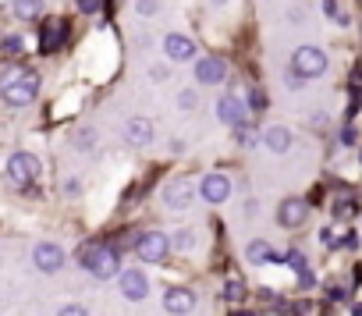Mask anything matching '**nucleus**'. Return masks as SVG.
<instances>
[{
  "instance_id": "1",
  "label": "nucleus",
  "mask_w": 362,
  "mask_h": 316,
  "mask_svg": "<svg viewBox=\"0 0 362 316\" xmlns=\"http://www.w3.org/2000/svg\"><path fill=\"white\" fill-rule=\"evenodd\" d=\"M40 96V75L36 71H15L0 82V100L8 107H29Z\"/></svg>"
},
{
  "instance_id": "2",
  "label": "nucleus",
  "mask_w": 362,
  "mask_h": 316,
  "mask_svg": "<svg viewBox=\"0 0 362 316\" xmlns=\"http://www.w3.org/2000/svg\"><path fill=\"white\" fill-rule=\"evenodd\" d=\"M78 263H82L93 277H100V281H110V277L121 274L117 252H114L110 245H86V249L78 252Z\"/></svg>"
},
{
  "instance_id": "3",
  "label": "nucleus",
  "mask_w": 362,
  "mask_h": 316,
  "mask_svg": "<svg viewBox=\"0 0 362 316\" xmlns=\"http://www.w3.org/2000/svg\"><path fill=\"white\" fill-rule=\"evenodd\" d=\"M8 178H11V185L29 189V185L40 178V160H36L33 153H11V160H8Z\"/></svg>"
},
{
  "instance_id": "4",
  "label": "nucleus",
  "mask_w": 362,
  "mask_h": 316,
  "mask_svg": "<svg viewBox=\"0 0 362 316\" xmlns=\"http://www.w3.org/2000/svg\"><path fill=\"white\" fill-rule=\"evenodd\" d=\"M291 68L302 75V78H320L327 71V54L320 47H298L295 57H291Z\"/></svg>"
},
{
  "instance_id": "5",
  "label": "nucleus",
  "mask_w": 362,
  "mask_h": 316,
  "mask_svg": "<svg viewBox=\"0 0 362 316\" xmlns=\"http://www.w3.org/2000/svg\"><path fill=\"white\" fill-rule=\"evenodd\" d=\"M135 252H139V259H146V263H163L167 252H170V238H167L163 231H146V235H139Z\"/></svg>"
},
{
  "instance_id": "6",
  "label": "nucleus",
  "mask_w": 362,
  "mask_h": 316,
  "mask_svg": "<svg viewBox=\"0 0 362 316\" xmlns=\"http://www.w3.org/2000/svg\"><path fill=\"white\" fill-rule=\"evenodd\" d=\"M245 114H249V103H245L238 93H228V96H221V100H217V117H221L224 124L238 128V124L245 121Z\"/></svg>"
},
{
  "instance_id": "7",
  "label": "nucleus",
  "mask_w": 362,
  "mask_h": 316,
  "mask_svg": "<svg viewBox=\"0 0 362 316\" xmlns=\"http://www.w3.org/2000/svg\"><path fill=\"white\" fill-rule=\"evenodd\" d=\"M199 196H203L210 206H221V203H228V196H231V182H228L224 175H206V178L199 182Z\"/></svg>"
},
{
  "instance_id": "8",
  "label": "nucleus",
  "mask_w": 362,
  "mask_h": 316,
  "mask_svg": "<svg viewBox=\"0 0 362 316\" xmlns=\"http://www.w3.org/2000/svg\"><path fill=\"white\" fill-rule=\"evenodd\" d=\"M33 263H36L40 270L54 274V270H61V267H64V249H61V245H54V242H43V245H36V249H33Z\"/></svg>"
},
{
  "instance_id": "9",
  "label": "nucleus",
  "mask_w": 362,
  "mask_h": 316,
  "mask_svg": "<svg viewBox=\"0 0 362 316\" xmlns=\"http://www.w3.org/2000/svg\"><path fill=\"white\" fill-rule=\"evenodd\" d=\"M192 199H196V185H192L189 178H181V182L167 185V192H163V203H167V210H185Z\"/></svg>"
},
{
  "instance_id": "10",
  "label": "nucleus",
  "mask_w": 362,
  "mask_h": 316,
  "mask_svg": "<svg viewBox=\"0 0 362 316\" xmlns=\"http://www.w3.org/2000/svg\"><path fill=\"white\" fill-rule=\"evenodd\" d=\"M277 217H281V224H284V228H302V224L309 221V203L291 196V199H284V203H281Z\"/></svg>"
},
{
  "instance_id": "11",
  "label": "nucleus",
  "mask_w": 362,
  "mask_h": 316,
  "mask_svg": "<svg viewBox=\"0 0 362 316\" xmlns=\"http://www.w3.org/2000/svg\"><path fill=\"white\" fill-rule=\"evenodd\" d=\"M117 281H121V295L132 298V302H139V298L149 295V281H146L142 270H124V274H117Z\"/></svg>"
},
{
  "instance_id": "12",
  "label": "nucleus",
  "mask_w": 362,
  "mask_h": 316,
  "mask_svg": "<svg viewBox=\"0 0 362 316\" xmlns=\"http://www.w3.org/2000/svg\"><path fill=\"white\" fill-rule=\"evenodd\" d=\"M192 305H196V295H192L189 288H167V291H163V309L174 312V316L192 312Z\"/></svg>"
},
{
  "instance_id": "13",
  "label": "nucleus",
  "mask_w": 362,
  "mask_h": 316,
  "mask_svg": "<svg viewBox=\"0 0 362 316\" xmlns=\"http://www.w3.org/2000/svg\"><path fill=\"white\" fill-rule=\"evenodd\" d=\"M196 78L203 86H217V82L228 78V64L221 57H203V61H196Z\"/></svg>"
},
{
  "instance_id": "14",
  "label": "nucleus",
  "mask_w": 362,
  "mask_h": 316,
  "mask_svg": "<svg viewBox=\"0 0 362 316\" xmlns=\"http://www.w3.org/2000/svg\"><path fill=\"white\" fill-rule=\"evenodd\" d=\"M163 54H167L170 61H192V57H196V43H192L189 36L170 33V36H163Z\"/></svg>"
},
{
  "instance_id": "15",
  "label": "nucleus",
  "mask_w": 362,
  "mask_h": 316,
  "mask_svg": "<svg viewBox=\"0 0 362 316\" xmlns=\"http://www.w3.org/2000/svg\"><path fill=\"white\" fill-rule=\"evenodd\" d=\"M64 36H68V25H64L61 18L43 22V33H40V50H43V54H54V50L64 43Z\"/></svg>"
},
{
  "instance_id": "16",
  "label": "nucleus",
  "mask_w": 362,
  "mask_h": 316,
  "mask_svg": "<svg viewBox=\"0 0 362 316\" xmlns=\"http://www.w3.org/2000/svg\"><path fill=\"white\" fill-rule=\"evenodd\" d=\"M153 139V121L149 117H132L128 121V142L132 146H146Z\"/></svg>"
},
{
  "instance_id": "17",
  "label": "nucleus",
  "mask_w": 362,
  "mask_h": 316,
  "mask_svg": "<svg viewBox=\"0 0 362 316\" xmlns=\"http://www.w3.org/2000/svg\"><path fill=\"white\" fill-rule=\"evenodd\" d=\"M263 142H267L274 153H288V149H291V131H288L284 124H274V128H267Z\"/></svg>"
},
{
  "instance_id": "18",
  "label": "nucleus",
  "mask_w": 362,
  "mask_h": 316,
  "mask_svg": "<svg viewBox=\"0 0 362 316\" xmlns=\"http://www.w3.org/2000/svg\"><path fill=\"white\" fill-rule=\"evenodd\" d=\"M245 256H249V263H256V267H263V263H274V249H270V242H263V238H256V242H249L245 245Z\"/></svg>"
},
{
  "instance_id": "19",
  "label": "nucleus",
  "mask_w": 362,
  "mask_h": 316,
  "mask_svg": "<svg viewBox=\"0 0 362 316\" xmlns=\"http://www.w3.org/2000/svg\"><path fill=\"white\" fill-rule=\"evenodd\" d=\"M15 15L22 18V22H29V18H36L40 11H43V0H15Z\"/></svg>"
},
{
  "instance_id": "20",
  "label": "nucleus",
  "mask_w": 362,
  "mask_h": 316,
  "mask_svg": "<svg viewBox=\"0 0 362 316\" xmlns=\"http://www.w3.org/2000/svg\"><path fill=\"white\" fill-rule=\"evenodd\" d=\"M224 298H228V302H238V298H245V281L231 277V281L224 284Z\"/></svg>"
},
{
  "instance_id": "21",
  "label": "nucleus",
  "mask_w": 362,
  "mask_h": 316,
  "mask_svg": "<svg viewBox=\"0 0 362 316\" xmlns=\"http://www.w3.org/2000/svg\"><path fill=\"white\" fill-rule=\"evenodd\" d=\"M22 47H25V43H22V36H4V40H0V50H4L8 57H18V54H22Z\"/></svg>"
},
{
  "instance_id": "22",
  "label": "nucleus",
  "mask_w": 362,
  "mask_h": 316,
  "mask_svg": "<svg viewBox=\"0 0 362 316\" xmlns=\"http://www.w3.org/2000/svg\"><path fill=\"white\" fill-rule=\"evenodd\" d=\"M249 107L252 110H267V93L259 86H249Z\"/></svg>"
},
{
  "instance_id": "23",
  "label": "nucleus",
  "mask_w": 362,
  "mask_h": 316,
  "mask_svg": "<svg viewBox=\"0 0 362 316\" xmlns=\"http://www.w3.org/2000/svg\"><path fill=\"white\" fill-rule=\"evenodd\" d=\"M295 316H323L320 302H295Z\"/></svg>"
},
{
  "instance_id": "24",
  "label": "nucleus",
  "mask_w": 362,
  "mask_h": 316,
  "mask_svg": "<svg viewBox=\"0 0 362 316\" xmlns=\"http://www.w3.org/2000/svg\"><path fill=\"white\" fill-rule=\"evenodd\" d=\"M355 213V199H341V203H334V217L337 221H348Z\"/></svg>"
},
{
  "instance_id": "25",
  "label": "nucleus",
  "mask_w": 362,
  "mask_h": 316,
  "mask_svg": "<svg viewBox=\"0 0 362 316\" xmlns=\"http://www.w3.org/2000/svg\"><path fill=\"white\" fill-rule=\"evenodd\" d=\"M238 142H242V146H256V142H259V131H256V128L238 124Z\"/></svg>"
},
{
  "instance_id": "26",
  "label": "nucleus",
  "mask_w": 362,
  "mask_h": 316,
  "mask_svg": "<svg viewBox=\"0 0 362 316\" xmlns=\"http://www.w3.org/2000/svg\"><path fill=\"white\" fill-rule=\"evenodd\" d=\"M284 263H291V267H295V270H298V274H302V270H309V267H305V256H302V252H298V249H291V252H288V259H284Z\"/></svg>"
},
{
  "instance_id": "27",
  "label": "nucleus",
  "mask_w": 362,
  "mask_h": 316,
  "mask_svg": "<svg viewBox=\"0 0 362 316\" xmlns=\"http://www.w3.org/2000/svg\"><path fill=\"white\" fill-rule=\"evenodd\" d=\"M177 103H181V110H192V107H196V93H192V89H185V93L177 96Z\"/></svg>"
},
{
  "instance_id": "28",
  "label": "nucleus",
  "mask_w": 362,
  "mask_h": 316,
  "mask_svg": "<svg viewBox=\"0 0 362 316\" xmlns=\"http://www.w3.org/2000/svg\"><path fill=\"white\" fill-rule=\"evenodd\" d=\"M57 316H89V312H86L82 305H64V309H61Z\"/></svg>"
},
{
  "instance_id": "29",
  "label": "nucleus",
  "mask_w": 362,
  "mask_h": 316,
  "mask_svg": "<svg viewBox=\"0 0 362 316\" xmlns=\"http://www.w3.org/2000/svg\"><path fill=\"white\" fill-rule=\"evenodd\" d=\"M323 11H327V18L337 22V15H341V11H337V0H323Z\"/></svg>"
},
{
  "instance_id": "30",
  "label": "nucleus",
  "mask_w": 362,
  "mask_h": 316,
  "mask_svg": "<svg viewBox=\"0 0 362 316\" xmlns=\"http://www.w3.org/2000/svg\"><path fill=\"white\" fill-rule=\"evenodd\" d=\"M100 8V0H78V11H86V15H93Z\"/></svg>"
},
{
  "instance_id": "31",
  "label": "nucleus",
  "mask_w": 362,
  "mask_h": 316,
  "mask_svg": "<svg viewBox=\"0 0 362 316\" xmlns=\"http://www.w3.org/2000/svg\"><path fill=\"white\" fill-rule=\"evenodd\" d=\"M298 284H302V288H313V284H316L313 270H302V274H298Z\"/></svg>"
},
{
  "instance_id": "32",
  "label": "nucleus",
  "mask_w": 362,
  "mask_h": 316,
  "mask_svg": "<svg viewBox=\"0 0 362 316\" xmlns=\"http://www.w3.org/2000/svg\"><path fill=\"white\" fill-rule=\"evenodd\" d=\"M139 11L142 15H153L156 11V0H139Z\"/></svg>"
},
{
  "instance_id": "33",
  "label": "nucleus",
  "mask_w": 362,
  "mask_h": 316,
  "mask_svg": "<svg viewBox=\"0 0 362 316\" xmlns=\"http://www.w3.org/2000/svg\"><path fill=\"white\" fill-rule=\"evenodd\" d=\"M288 86H291V89H298V86H302V75H298L295 68H291V75H288Z\"/></svg>"
},
{
  "instance_id": "34",
  "label": "nucleus",
  "mask_w": 362,
  "mask_h": 316,
  "mask_svg": "<svg viewBox=\"0 0 362 316\" xmlns=\"http://www.w3.org/2000/svg\"><path fill=\"white\" fill-rule=\"evenodd\" d=\"M341 142H344V146H351V142H355V131H351V128H344V131H341Z\"/></svg>"
},
{
  "instance_id": "35",
  "label": "nucleus",
  "mask_w": 362,
  "mask_h": 316,
  "mask_svg": "<svg viewBox=\"0 0 362 316\" xmlns=\"http://www.w3.org/2000/svg\"><path fill=\"white\" fill-rule=\"evenodd\" d=\"M330 298H344V288L341 284H330Z\"/></svg>"
},
{
  "instance_id": "36",
  "label": "nucleus",
  "mask_w": 362,
  "mask_h": 316,
  "mask_svg": "<svg viewBox=\"0 0 362 316\" xmlns=\"http://www.w3.org/2000/svg\"><path fill=\"white\" fill-rule=\"evenodd\" d=\"M231 316H256V312H249V309H235Z\"/></svg>"
},
{
  "instance_id": "37",
  "label": "nucleus",
  "mask_w": 362,
  "mask_h": 316,
  "mask_svg": "<svg viewBox=\"0 0 362 316\" xmlns=\"http://www.w3.org/2000/svg\"><path fill=\"white\" fill-rule=\"evenodd\" d=\"M15 4V0H0V11H4V8H11Z\"/></svg>"
},
{
  "instance_id": "38",
  "label": "nucleus",
  "mask_w": 362,
  "mask_h": 316,
  "mask_svg": "<svg viewBox=\"0 0 362 316\" xmlns=\"http://www.w3.org/2000/svg\"><path fill=\"white\" fill-rule=\"evenodd\" d=\"M355 316H362V305H355Z\"/></svg>"
},
{
  "instance_id": "39",
  "label": "nucleus",
  "mask_w": 362,
  "mask_h": 316,
  "mask_svg": "<svg viewBox=\"0 0 362 316\" xmlns=\"http://www.w3.org/2000/svg\"><path fill=\"white\" fill-rule=\"evenodd\" d=\"M274 316H281V312H274Z\"/></svg>"
},
{
  "instance_id": "40",
  "label": "nucleus",
  "mask_w": 362,
  "mask_h": 316,
  "mask_svg": "<svg viewBox=\"0 0 362 316\" xmlns=\"http://www.w3.org/2000/svg\"><path fill=\"white\" fill-rule=\"evenodd\" d=\"M221 4H224V0H221Z\"/></svg>"
},
{
  "instance_id": "41",
  "label": "nucleus",
  "mask_w": 362,
  "mask_h": 316,
  "mask_svg": "<svg viewBox=\"0 0 362 316\" xmlns=\"http://www.w3.org/2000/svg\"><path fill=\"white\" fill-rule=\"evenodd\" d=\"M358 160H362V156H358Z\"/></svg>"
}]
</instances>
